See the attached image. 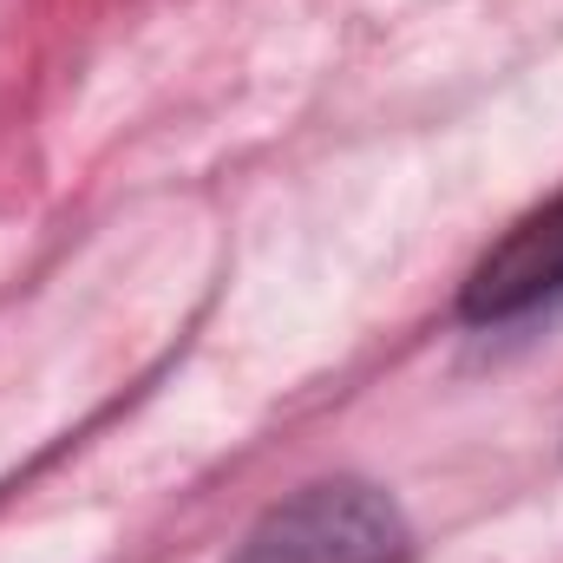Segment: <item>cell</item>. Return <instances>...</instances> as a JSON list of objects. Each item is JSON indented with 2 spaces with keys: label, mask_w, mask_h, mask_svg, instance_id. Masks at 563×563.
<instances>
[{
  "label": "cell",
  "mask_w": 563,
  "mask_h": 563,
  "mask_svg": "<svg viewBox=\"0 0 563 563\" xmlns=\"http://www.w3.org/2000/svg\"><path fill=\"white\" fill-rule=\"evenodd\" d=\"M413 531L367 478H321L250 525L230 563H407Z\"/></svg>",
  "instance_id": "cell-1"
},
{
  "label": "cell",
  "mask_w": 563,
  "mask_h": 563,
  "mask_svg": "<svg viewBox=\"0 0 563 563\" xmlns=\"http://www.w3.org/2000/svg\"><path fill=\"white\" fill-rule=\"evenodd\" d=\"M558 295H563V190L544 210L518 217V223L478 256V269L459 288V314H465L472 328H498V321L538 314V308L558 301Z\"/></svg>",
  "instance_id": "cell-2"
}]
</instances>
